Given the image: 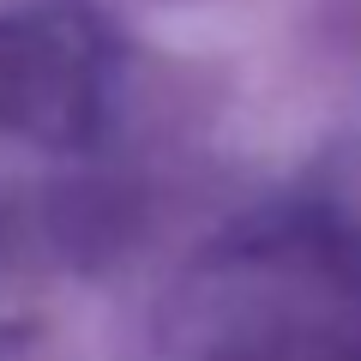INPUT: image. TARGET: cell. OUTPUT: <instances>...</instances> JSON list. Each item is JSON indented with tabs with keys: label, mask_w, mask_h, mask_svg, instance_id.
<instances>
[{
	"label": "cell",
	"mask_w": 361,
	"mask_h": 361,
	"mask_svg": "<svg viewBox=\"0 0 361 361\" xmlns=\"http://www.w3.org/2000/svg\"><path fill=\"white\" fill-rule=\"evenodd\" d=\"M103 97V49L78 13L0 18V121L37 139H73Z\"/></svg>",
	"instance_id": "1"
}]
</instances>
